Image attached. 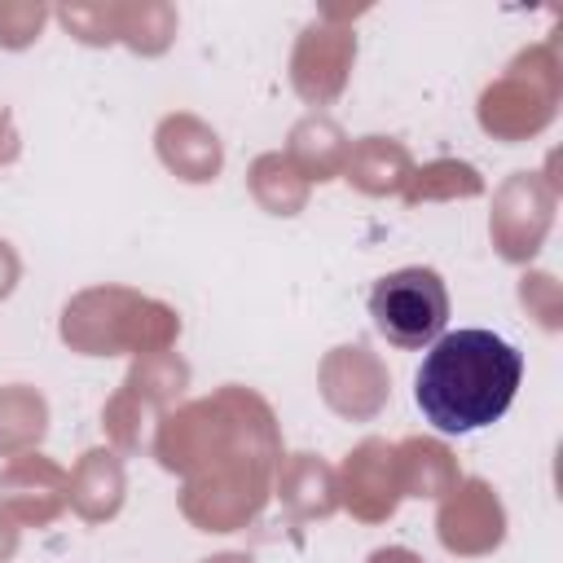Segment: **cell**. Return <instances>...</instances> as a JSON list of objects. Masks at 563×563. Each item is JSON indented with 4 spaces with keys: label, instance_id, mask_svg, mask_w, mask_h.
Wrapping results in <instances>:
<instances>
[{
    "label": "cell",
    "instance_id": "44dd1931",
    "mask_svg": "<svg viewBox=\"0 0 563 563\" xmlns=\"http://www.w3.org/2000/svg\"><path fill=\"white\" fill-rule=\"evenodd\" d=\"M488 185L479 176L475 163L466 158H431V163H413L400 198L405 207H422V202H457V198H479Z\"/></svg>",
    "mask_w": 563,
    "mask_h": 563
},
{
    "label": "cell",
    "instance_id": "d4e9b609",
    "mask_svg": "<svg viewBox=\"0 0 563 563\" xmlns=\"http://www.w3.org/2000/svg\"><path fill=\"white\" fill-rule=\"evenodd\" d=\"M519 303L528 308V317H537L541 330H559L563 325V286L554 282V273L528 268L519 277Z\"/></svg>",
    "mask_w": 563,
    "mask_h": 563
},
{
    "label": "cell",
    "instance_id": "6da1fadb",
    "mask_svg": "<svg viewBox=\"0 0 563 563\" xmlns=\"http://www.w3.org/2000/svg\"><path fill=\"white\" fill-rule=\"evenodd\" d=\"M154 462L180 475V515L198 532H238L260 519L282 462L273 405L242 383L180 400L154 422Z\"/></svg>",
    "mask_w": 563,
    "mask_h": 563
},
{
    "label": "cell",
    "instance_id": "5bb4252c",
    "mask_svg": "<svg viewBox=\"0 0 563 563\" xmlns=\"http://www.w3.org/2000/svg\"><path fill=\"white\" fill-rule=\"evenodd\" d=\"M128 497V471H123V453L106 449H84L79 462L66 471V506L84 519V523H110L123 510Z\"/></svg>",
    "mask_w": 563,
    "mask_h": 563
},
{
    "label": "cell",
    "instance_id": "8fae6325",
    "mask_svg": "<svg viewBox=\"0 0 563 563\" xmlns=\"http://www.w3.org/2000/svg\"><path fill=\"white\" fill-rule=\"evenodd\" d=\"M0 510L18 528H48L66 510V471L62 462L35 453L9 457L0 466Z\"/></svg>",
    "mask_w": 563,
    "mask_h": 563
},
{
    "label": "cell",
    "instance_id": "83f0119b",
    "mask_svg": "<svg viewBox=\"0 0 563 563\" xmlns=\"http://www.w3.org/2000/svg\"><path fill=\"white\" fill-rule=\"evenodd\" d=\"M18 545H22V528L0 510V563H9L18 554Z\"/></svg>",
    "mask_w": 563,
    "mask_h": 563
},
{
    "label": "cell",
    "instance_id": "7c38bea8",
    "mask_svg": "<svg viewBox=\"0 0 563 563\" xmlns=\"http://www.w3.org/2000/svg\"><path fill=\"white\" fill-rule=\"evenodd\" d=\"M154 154L185 185H211L220 176V167H224V141H220V132L207 119L189 114V110H172V114L158 119V128H154Z\"/></svg>",
    "mask_w": 563,
    "mask_h": 563
},
{
    "label": "cell",
    "instance_id": "5b68a950",
    "mask_svg": "<svg viewBox=\"0 0 563 563\" xmlns=\"http://www.w3.org/2000/svg\"><path fill=\"white\" fill-rule=\"evenodd\" d=\"M369 317H374V330L391 347L422 352L449 325V286L427 264H409V268L383 273L374 282V290H369Z\"/></svg>",
    "mask_w": 563,
    "mask_h": 563
},
{
    "label": "cell",
    "instance_id": "d6986e66",
    "mask_svg": "<svg viewBox=\"0 0 563 563\" xmlns=\"http://www.w3.org/2000/svg\"><path fill=\"white\" fill-rule=\"evenodd\" d=\"M48 435V400L31 383L0 387V457L35 453Z\"/></svg>",
    "mask_w": 563,
    "mask_h": 563
},
{
    "label": "cell",
    "instance_id": "9a60e30c",
    "mask_svg": "<svg viewBox=\"0 0 563 563\" xmlns=\"http://www.w3.org/2000/svg\"><path fill=\"white\" fill-rule=\"evenodd\" d=\"M409 172H413L409 145L396 141V136L369 132V136H356L347 145V163H343V176L339 180H347L365 198H400Z\"/></svg>",
    "mask_w": 563,
    "mask_h": 563
},
{
    "label": "cell",
    "instance_id": "ffe728a7",
    "mask_svg": "<svg viewBox=\"0 0 563 563\" xmlns=\"http://www.w3.org/2000/svg\"><path fill=\"white\" fill-rule=\"evenodd\" d=\"M246 189H251L255 207L268 211V216H277V220L299 216V211L308 207V194H312V185L290 167V158H286L282 150H268V154L251 158V167H246Z\"/></svg>",
    "mask_w": 563,
    "mask_h": 563
},
{
    "label": "cell",
    "instance_id": "cb8c5ba5",
    "mask_svg": "<svg viewBox=\"0 0 563 563\" xmlns=\"http://www.w3.org/2000/svg\"><path fill=\"white\" fill-rule=\"evenodd\" d=\"M48 18H53V9L44 0H0V48H9V53L31 48L44 35Z\"/></svg>",
    "mask_w": 563,
    "mask_h": 563
},
{
    "label": "cell",
    "instance_id": "52a82bcc",
    "mask_svg": "<svg viewBox=\"0 0 563 563\" xmlns=\"http://www.w3.org/2000/svg\"><path fill=\"white\" fill-rule=\"evenodd\" d=\"M343 18H356L352 9H321L299 35H295V48H290V88L299 92V101L317 106H334L352 79V66H356V31L352 22Z\"/></svg>",
    "mask_w": 563,
    "mask_h": 563
},
{
    "label": "cell",
    "instance_id": "9c48e42d",
    "mask_svg": "<svg viewBox=\"0 0 563 563\" xmlns=\"http://www.w3.org/2000/svg\"><path fill=\"white\" fill-rule=\"evenodd\" d=\"M435 537L457 559H484L506 541V506L479 475H462L435 510Z\"/></svg>",
    "mask_w": 563,
    "mask_h": 563
},
{
    "label": "cell",
    "instance_id": "4fadbf2b",
    "mask_svg": "<svg viewBox=\"0 0 563 563\" xmlns=\"http://www.w3.org/2000/svg\"><path fill=\"white\" fill-rule=\"evenodd\" d=\"M273 497L290 515V523H312L330 519L339 510V475L321 453H282L273 471Z\"/></svg>",
    "mask_w": 563,
    "mask_h": 563
},
{
    "label": "cell",
    "instance_id": "277c9868",
    "mask_svg": "<svg viewBox=\"0 0 563 563\" xmlns=\"http://www.w3.org/2000/svg\"><path fill=\"white\" fill-rule=\"evenodd\" d=\"M563 101V62L550 40L528 44L510 57V66L479 92L475 119L493 141H532L541 136Z\"/></svg>",
    "mask_w": 563,
    "mask_h": 563
},
{
    "label": "cell",
    "instance_id": "f546056e",
    "mask_svg": "<svg viewBox=\"0 0 563 563\" xmlns=\"http://www.w3.org/2000/svg\"><path fill=\"white\" fill-rule=\"evenodd\" d=\"M202 563H255V559L242 554V550H224V554H211V559H202Z\"/></svg>",
    "mask_w": 563,
    "mask_h": 563
},
{
    "label": "cell",
    "instance_id": "603a6c76",
    "mask_svg": "<svg viewBox=\"0 0 563 563\" xmlns=\"http://www.w3.org/2000/svg\"><path fill=\"white\" fill-rule=\"evenodd\" d=\"M53 18L88 48H110L119 44V0H75L57 4Z\"/></svg>",
    "mask_w": 563,
    "mask_h": 563
},
{
    "label": "cell",
    "instance_id": "2e32d148",
    "mask_svg": "<svg viewBox=\"0 0 563 563\" xmlns=\"http://www.w3.org/2000/svg\"><path fill=\"white\" fill-rule=\"evenodd\" d=\"M347 132H343V123L339 119H330V114H303L290 132H286V158H290V167L308 180V185H330V180H339L343 176V163H347Z\"/></svg>",
    "mask_w": 563,
    "mask_h": 563
},
{
    "label": "cell",
    "instance_id": "e0dca14e",
    "mask_svg": "<svg viewBox=\"0 0 563 563\" xmlns=\"http://www.w3.org/2000/svg\"><path fill=\"white\" fill-rule=\"evenodd\" d=\"M185 387H189V361H185L176 347L150 352V356H132V369H128L123 383H119V391H123L150 422H158L167 409H176L180 396H185Z\"/></svg>",
    "mask_w": 563,
    "mask_h": 563
},
{
    "label": "cell",
    "instance_id": "4316f807",
    "mask_svg": "<svg viewBox=\"0 0 563 563\" xmlns=\"http://www.w3.org/2000/svg\"><path fill=\"white\" fill-rule=\"evenodd\" d=\"M22 154V141H18V128H13V114L0 110V163H13Z\"/></svg>",
    "mask_w": 563,
    "mask_h": 563
},
{
    "label": "cell",
    "instance_id": "484cf974",
    "mask_svg": "<svg viewBox=\"0 0 563 563\" xmlns=\"http://www.w3.org/2000/svg\"><path fill=\"white\" fill-rule=\"evenodd\" d=\"M18 282H22V255L13 251V242L0 238V303L18 290Z\"/></svg>",
    "mask_w": 563,
    "mask_h": 563
},
{
    "label": "cell",
    "instance_id": "8992f818",
    "mask_svg": "<svg viewBox=\"0 0 563 563\" xmlns=\"http://www.w3.org/2000/svg\"><path fill=\"white\" fill-rule=\"evenodd\" d=\"M559 211V180L545 172H510L493 189V211H488V238L493 251L506 264H532L537 251L545 246Z\"/></svg>",
    "mask_w": 563,
    "mask_h": 563
},
{
    "label": "cell",
    "instance_id": "30bf717a",
    "mask_svg": "<svg viewBox=\"0 0 563 563\" xmlns=\"http://www.w3.org/2000/svg\"><path fill=\"white\" fill-rule=\"evenodd\" d=\"M334 475H339V510H347L356 523H387L405 501L396 475V444L383 435H365L343 457V466H334Z\"/></svg>",
    "mask_w": 563,
    "mask_h": 563
},
{
    "label": "cell",
    "instance_id": "ba28073f",
    "mask_svg": "<svg viewBox=\"0 0 563 563\" xmlns=\"http://www.w3.org/2000/svg\"><path fill=\"white\" fill-rule=\"evenodd\" d=\"M317 391L339 418L374 422L391 400V374L369 343H339L317 365Z\"/></svg>",
    "mask_w": 563,
    "mask_h": 563
},
{
    "label": "cell",
    "instance_id": "7402d4cb",
    "mask_svg": "<svg viewBox=\"0 0 563 563\" xmlns=\"http://www.w3.org/2000/svg\"><path fill=\"white\" fill-rule=\"evenodd\" d=\"M176 9L167 0H119V44L136 57H163L176 44Z\"/></svg>",
    "mask_w": 563,
    "mask_h": 563
},
{
    "label": "cell",
    "instance_id": "ac0fdd59",
    "mask_svg": "<svg viewBox=\"0 0 563 563\" xmlns=\"http://www.w3.org/2000/svg\"><path fill=\"white\" fill-rule=\"evenodd\" d=\"M396 475H400V493L405 497H444L457 479H462V466H457V453L435 440V435H405L396 444Z\"/></svg>",
    "mask_w": 563,
    "mask_h": 563
},
{
    "label": "cell",
    "instance_id": "f1b7e54d",
    "mask_svg": "<svg viewBox=\"0 0 563 563\" xmlns=\"http://www.w3.org/2000/svg\"><path fill=\"white\" fill-rule=\"evenodd\" d=\"M365 563H427V559H422V554H413L409 545H378Z\"/></svg>",
    "mask_w": 563,
    "mask_h": 563
},
{
    "label": "cell",
    "instance_id": "7a4b0ae2",
    "mask_svg": "<svg viewBox=\"0 0 563 563\" xmlns=\"http://www.w3.org/2000/svg\"><path fill=\"white\" fill-rule=\"evenodd\" d=\"M523 383V356L493 330H449L440 334L418 374L413 400L440 435H471L493 427Z\"/></svg>",
    "mask_w": 563,
    "mask_h": 563
},
{
    "label": "cell",
    "instance_id": "3957f363",
    "mask_svg": "<svg viewBox=\"0 0 563 563\" xmlns=\"http://www.w3.org/2000/svg\"><path fill=\"white\" fill-rule=\"evenodd\" d=\"M57 334L79 356H150L180 339V312L119 282L84 286L62 303Z\"/></svg>",
    "mask_w": 563,
    "mask_h": 563
}]
</instances>
